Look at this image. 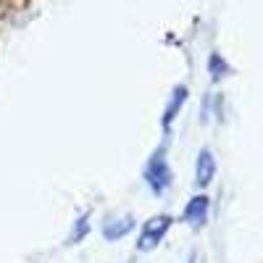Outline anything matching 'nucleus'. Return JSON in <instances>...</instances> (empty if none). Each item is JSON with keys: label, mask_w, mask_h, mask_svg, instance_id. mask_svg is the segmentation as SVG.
I'll return each mask as SVG.
<instances>
[{"label": "nucleus", "mask_w": 263, "mask_h": 263, "mask_svg": "<svg viewBox=\"0 0 263 263\" xmlns=\"http://www.w3.org/2000/svg\"><path fill=\"white\" fill-rule=\"evenodd\" d=\"M142 182L147 184V190L156 197H161L171 190L174 171H171V163H168V147L166 145H158L150 153V158L142 166Z\"/></svg>", "instance_id": "obj_1"}, {"label": "nucleus", "mask_w": 263, "mask_h": 263, "mask_svg": "<svg viewBox=\"0 0 263 263\" xmlns=\"http://www.w3.org/2000/svg\"><path fill=\"white\" fill-rule=\"evenodd\" d=\"M171 224H174V218H171L168 213H158V216L147 218V221L142 224V229H140V237H137V250H140V253L156 250V248L163 242V237L168 234Z\"/></svg>", "instance_id": "obj_2"}, {"label": "nucleus", "mask_w": 263, "mask_h": 263, "mask_svg": "<svg viewBox=\"0 0 263 263\" xmlns=\"http://www.w3.org/2000/svg\"><path fill=\"white\" fill-rule=\"evenodd\" d=\"M208 213H211V197L208 195H195L187 200L184 211H182V221L192 229H203L208 221Z\"/></svg>", "instance_id": "obj_3"}, {"label": "nucleus", "mask_w": 263, "mask_h": 263, "mask_svg": "<svg viewBox=\"0 0 263 263\" xmlns=\"http://www.w3.org/2000/svg\"><path fill=\"white\" fill-rule=\"evenodd\" d=\"M135 227H137V221H135V216H129V213L126 216H108L100 227V234H103L105 242H119V239H124L126 234L135 232Z\"/></svg>", "instance_id": "obj_4"}, {"label": "nucleus", "mask_w": 263, "mask_h": 263, "mask_svg": "<svg viewBox=\"0 0 263 263\" xmlns=\"http://www.w3.org/2000/svg\"><path fill=\"white\" fill-rule=\"evenodd\" d=\"M187 95H190V90H187L184 84H177V87L171 90V98H168V103H166V108H163V116H161V129H163V135H171V126H174V121H177L179 111L184 108Z\"/></svg>", "instance_id": "obj_5"}, {"label": "nucleus", "mask_w": 263, "mask_h": 263, "mask_svg": "<svg viewBox=\"0 0 263 263\" xmlns=\"http://www.w3.org/2000/svg\"><path fill=\"white\" fill-rule=\"evenodd\" d=\"M216 158L213 153L208 147H203L200 153H197V161H195V182L197 187H208L213 179H216Z\"/></svg>", "instance_id": "obj_6"}, {"label": "nucleus", "mask_w": 263, "mask_h": 263, "mask_svg": "<svg viewBox=\"0 0 263 263\" xmlns=\"http://www.w3.org/2000/svg\"><path fill=\"white\" fill-rule=\"evenodd\" d=\"M90 229H92V227H90V211H84L77 221H74L69 237H66V245H79V242H84L87 234H90Z\"/></svg>", "instance_id": "obj_7"}, {"label": "nucleus", "mask_w": 263, "mask_h": 263, "mask_svg": "<svg viewBox=\"0 0 263 263\" xmlns=\"http://www.w3.org/2000/svg\"><path fill=\"white\" fill-rule=\"evenodd\" d=\"M187 263H197V253H190V258H187Z\"/></svg>", "instance_id": "obj_8"}, {"label": "nucleus", "mask_w": 263, "mask_h": 263, "mask_svg": "<svg viewBox=\"0 0 263 263\" xmlns=\"http://www.w3.org/2000/svg\"><path fill=\"white\" fill-rule=\"evenodd\" d=\"M126 263H135V260H126Z\"/></svg>", "instance_id": "obj_9"}]
</instances>
